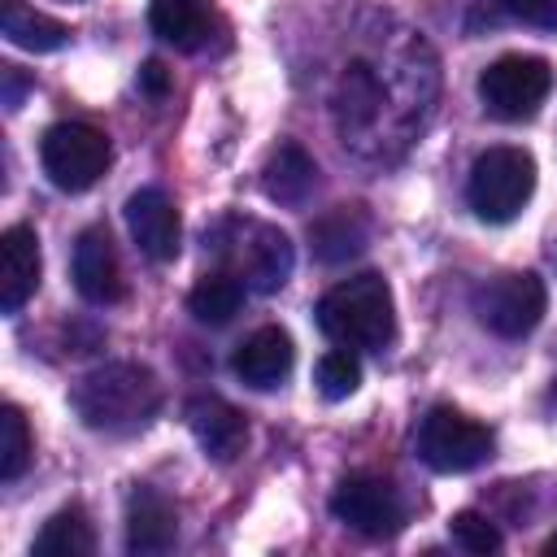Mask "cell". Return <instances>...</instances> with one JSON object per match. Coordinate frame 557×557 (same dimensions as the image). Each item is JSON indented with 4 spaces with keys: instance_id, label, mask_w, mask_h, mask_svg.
Masks as SVG:
<instances>
[{
    "instance_id": "52a82bcc",
    "label": "cell",
    "mask_w": 557,
    "mask_h": 557,
    "mask_svg": "<svg viewBox=\"0 0 557 557\" xmlns=\"http://www.w3.org/2000/svg\"><path fill=\"white\" fill-rule=\"evenodd\" d=\"M492 431L453 405H435L418 426V457L435 474H466L492 457Z\"/></svg>"
},
{
    "instance_id": "cb8c5ba5",
    "label": "cell",
    "mask_w": 557,
    "mask_h": 557,
    "mask_svg": "<svg viewBox=\"0 0 557 557\" xmlns=\"http://www.w3.org/2000/svg\"><path fill=\"white\" fill-rule=\"evenodd\" d=\"M313 383H318V392L326 396V400H344V396H352L357 387H361V366H357V352L352 348H331V352H322L318 357V370H313Z\"/></svg>"
},
{
    "instance_id": "5b68a950",
    "label": "cell",
    "mask_w": 557,
    "mask_h": 557,
    "mask_svg": "<svg viewBox=\"0 0 557 557\" xmlns=\"http://www.w3.org/2000/svg\"><path fill=\"white\" fill-rule=\"evenodd\" d=\"M553 91V65L531 52H505L479 74V100L500 122H527Z\"/></svg>"
},
{
    "instance_id": "603a6c76",
    "label": "cell",
    "mask_w": 557,
    "mask_h": 557,
    "mask_svg": "<svg viewBox=\"0 0 557 557\" xmlns=\"http://www.w3.org/2000/svg\"><path fill=\"white\" fill-rule=\"evenodd\" d=\"M35 457V440H30V426H26V413L17 405H4L0 409V479L13 483L26 474Z\"/></svg>"
},
{
    "instance_id": "2e32d148",
    "label": "cell",
    "mask_w": 557,
    "mask_h": 557,
    "mask_svg": "<svg viewBox=\"0 0 557 557\" xmlns=\"http://www.w3.org/2000/svg\"><path fill=\"white\" fill-rule=\"evenodd\" d=\"M178 540V513L157 487H135L126 500V548L135 557L170 553Z\"/></svg>"
},
{
    "instance_id": "e0dca14e",
    "label": "cell",
    "mask_w": 557,
    "mask_h": 557,
    "mask_svg": "<svg viewBox=\"0 0 557 557\" xmlns=\"http://www.w3.org/2000/svg\"><path fill=\"white\" fill-rule=\"evenodd\" d=\"M148 26L157 39L174 44L178 52H200L218 30V9L213 0H152Z\"/></svg>"
},
{
    "instance_id": "5bb4252c",
    "label": "cell",
    "mask_w": 557,
    "mask_h": 557,
    "mask_svg": "<svg viewBox=\"0 0 557 557\" xmlns=\"http://www.w3.org/2000/svg\"><path fill=\"white\" fill-rule=\"evenodd\" d=\"M379 113H383V83H379L374 65L370 61H348L339 83H335V126H339L344 144L366 135L379 122Z\"/></svg>"
},
{
    "instance_id": "9a60e30c",
    "label": "cell",
    "mask_w": 557,
    "mask_h": 557,
    "mask_svg": "<svg viewBox=\"0 0 557 557\" xmlns=\"http://www.w3.org/2000/svg\"><path fill=\"white\" fill-rule=\"evenodd\" d=\"M39 270H44V261H39V235L30 226H22V222L9 226L0 235V309L4 313H17L35 296Z\"/></svg>"
},
{
    "instance_id": "4fadbf2b",
    "label": "cell",
    "mask_w": 557,
    "mask_h": 557,
    "mask_svg": "<svg viewBox=\"0 0 557 557\" xmlns=\"http://www.w3.org/2000/svg\"><path fill=\"white\" fill-rule=\"evenodd\" d=\"M292 361H296V348H292V335H287L283 326H261V331H252V335L231 352L235 379H244V383L257 387V392L278 387V383L292 374Z\"/></svg>"
},
{
    "instance_id": "d4e9b609",
    "label": "cell",
    "mask_w": 557,
    "mask_h": 557,
    "mask_svg": "<svg viewBox=\"0 0 557 557\" xmlns=\"http://www.w3.org/2000/svg\"><path fill=\"white\" fill-rule=\"evenodd\" d=\"M448 535H453L466 553H479V557L500 553V544H505L500 527H496L487 513H479V509H457V513L448 518Z\"/></svg>"
},
{
    "instance_id": "44dd1931",
    "label": "cell",
    "mask_w": 557,
    "mask_h": 557,
    "mask_svg": "<svg viewBox=\"0 0 557 557\" xmlns=\"http://www.w3.org/2000/svg\"><path fill=\"white\" fill-rule=\"evenodd\" d=\"M30 553H39V557H91L96 553V531H91V522H87V513L78 505L57 509L39 527Z\"/></svg>"
},
{
    "instance_id": "7a4b0ae2",
    "label": "cell",
    "mask_w": 557,
    "mask_h": 557,
    "mask_svg": "<svg viewBox=\"0 0 557 557\" xmlns=\"http://www.w3.org/2000/svg\"><path fill=\"white\" fill-rule=\"evenodd\" d=\"M318 326L331 344L352 348V352H383L396 335V309H392V287L383 274H352L335 283L318 300Z\"/></svg>"
},
{
    "instance_id": "4316f807",
    "label": "cell",
    "mask_w": 557,
    "mask_h": 557,
    "mask_svg": "<svg viewBox=\"0 0 557 557\" xmlns=\"http://www.w3.org/2000/svg\"><path fill=\"white\" fill-rule=\"evenodd\" d=\"M139 91H148V96H165L170 91V70L161 65V61H148L144 70H139Z\"/></svg>"
},
{
    "instance_id": "7402d4cb",
    "label": "cell",
    "mask_w": 557,
    "mask_h": 557,
    "mask_svg": "<svg viewBox=\"0 0 557 557\" xmlns=\"http://www.w3.org/2000/svg\"><path fill=\"white\" fill-rule=\"evenodd\" d=\"M244 292H248V287H244L235 274L213 270V274H205V278L187 292V309H191V318L205 322V326H226V322L239 313Z\"/></svg>"
},
{
    "instance_id": "83f0119b",
    "label": "cell",
    "mask_w": 557,
    "mask_h": 557,
    "mask_svg": "<svg viewBox=\"0 0 557 557\" xmlns=\"http://www.w3.org/2000/svg\"><path fill=\"white\" fill-rule=\"evenodd\" d=\"M0 78H4V104H9V109H17V104H22V91L30 87V78H26L17 65H4V70H0Z\"/></svg>"
},
{
    "instance_id": "277c9868",
    "label": "cell",
    "mask_w": 557,
    "mask_h": 557,
    "mask_svg": "<svg viewBox=\"0 0 557 557\" xmlns=\"http://www.w3.org/2000/svg\"><path fill=\"white\" fill-rule=\"evenodd\" d=\"M535 191V157L513 144L479 152L466 178V200L483 222H513Z\"/></svg>"
},
{
    "instance_id": "3957f363",
    "label": "cell",
    "mask_w": 557,
    "mask_h": 557,
    "mask_svg": "<svg viewBox=\"0 0 557 557\" xmlns=\"http://www.w3.org/2000/svg\"><path fill=\"white\" fill-rule=\"evenodd\" d=\"M205 244H213L226 274H235L248 292H261V296L278 292L292 278V265H296L292 239L278 226L257 222V218H222L205 235Z\"/></svg>"
},
{
    "instance_id": "484cf974",
    "label": "cell",
    "mask_w": 557,
    "mask_h": 557,
    "mask_svg": "<svg viewBox=\"0 0 557 557\" xmlns=\"http://www.w3.org/2000/svg\"><path fill=\"white\" fill-rule=\"evenodd\" d=\"M509 17L540 26V30H557V0H500Z\"/></svg>"
},
{
    "instance_id": "ffe728a7",
    "label": "cell",
    "mask_w": 557,
    "mask_h": 557,
    "mask_svg": "<svg viewBox=\"0 0 557 557\" xmlns=\"http://www.w3.org/2000/svg\"><path fill=\"white\" fill-rule=\"evenodd\" d=\"M0 26H4V39L13 48H26V52H57V48L70 44V26L65 22H57V17L22 4V0H4Z\"/></svg>"
},
{
    "instance_id": "8fae6325",
    "label": "cell",
    "mask_w": 557,
    "mask_h": 557,
    "mask_svg": "<svg viewBox=\"0 0 557 557\" xmlns=\"http://www.w3.org/2000/svg\"><path fill=\"white\" fill-rule=\"evenodd\" d=\"M74 287L87 305H117L126 296L122 261L104 226H87L74 244Z\"/></svg>"
},
{
    "instance_id": "d6986e66",
    "label": "cell",
    "mask_w": 557,
    "mask_h": 557,
    "mask_svg": "<svg viewBox=\"0 0 557 557\" xmlns=\"http://www.w3.org/2000/svg\"><path fill=\"white\" fill-rule=\"evenodd\" d=\"M318 187V165L313 157L300 148V144H278L265 165H261V191L274 200V205H287V209H300Z\"/></svg>"
},
{
    "instance_id": "f1b7e54d",
    "label": "cell",
    "mask_w": 557,
    "mask_h": 557,
    "mask_svg": "<svg viewBox=\"0 0 557 557\" xmlns=\"http://www.w3.org/2000/svg\"><path fill=\"white\" fill-rule=\"evenodd\" d=\"M544 557H557V531L544 540Z\"/></svg>"
},
{
    "instance_id": "7c38bea8",
    "label": "cell",
    "mask_w": 557,
    "mask_h": 557,
    "mask_svg": "<svg viewBox=\"0 0 557 557\" xmlns=\"http://www.w3.org/2000/svg\"><path fill=\"white\" fill-rule=\"evenodd\" d=\"M187 426H191L196 444L205 448V457H213V461H235L248 444L244 413L231 400L213 396V392H200V396L187 400Z\"/></svg>"
},
{
    "instance_id": "30bf717a",
    "label": "cell",
    "mask_w": 557,
    "mask_h": 557,
    "mask_svg": "<svg viewBox=\"0 0 557 557\" xmlns=\"http://www.w3.org/2000/svg\"><path fill=\"white\" fill-rule=\"evenodd\" d=\"M126 226H131L135 248H139L148 261H174V257H178L183 222H178L174 200H170L161 187H139V191L126 200Z\"/></svg>"
},
{
    "instance_id": "6da1fadb",
    "label": "cell",
    "mask_w": 557,
    "mask_h": 557,
    "mask_svg": "<svg viewBox=\"0 0 557 557\" xmlns=\"http://www.w3.org/2000/svg\"><path fill=\"white\" fill-rule=\"evenodd\" d=\"M161 400H165L161 379L139 361H104V366L87 370L70 392L78 422L100 435L144 431L161 413Z\"/></svg>"
},
{
    "instance_id": "8992f818",
    "label": "cell",
    "mask_w": 557,
    "mask_h": 557,
    "mask_svg": "<svg viewBox=\"0 0 557 557\" xmlns=\"http://www.w3.org/2000/svg\"><path fill=\"white\" fill-rule=\"evenodd\" d=\"M109 157H113L109 152V135L96 131L91 122H57L39 139L44 174L61 191H87V187H96L100 174L109 170Z\"/></svg>"
},
{
    "instance_id": "ac0fdd59",
    "label": "cell",
    "mask_w": 557,
    "mask_h": 557,
    "mask_svg": "<svg viewBox=\"0 0 557 557\" xmlns=\"http://www.w3.org/2000/svg\"><path fill=\"white\" fill-rule=\"evenodd\" d=\"M309 244H313V257L326 265L352 261L370 244V213L361 205H335L309 222Z\"/></svg>"
},
{
    "instance_id": "9c48e42d",
    "label": "cell",
    "mask_w": 557,
    "mask_h": 557,
    "mask_svg": "<svg viewBox=\"0 0 557 557\" xmlns=\"http://www.w3.org/2000/svg\"><path fill=\"white\" fill-rule=\"evenodd\" d=\"M331 513L352 527L357 535H370V540H383V535H396L405 527V505H400V492L379 479V474H348L335 483L331 492Z\"/></svg>"
},
{
    "instance_id": "ba28073f",
    "label": "cell",
    "mask_w": 557,
    "mask_h": 557,
    "mask_svg": "<svg viewBox=\"0 0 557 557\" xmlns=\"http://www.w3.org/2000/svg\"><path fill=\"white\" fill-rule=\"evenodd\" d=\"M548 309V292H544V278L531 274V270H509V274H496L487 283H479L474 292V313L479 322L500 335V339H522L540 326Z\"/></svg>"
}]
</instances>
